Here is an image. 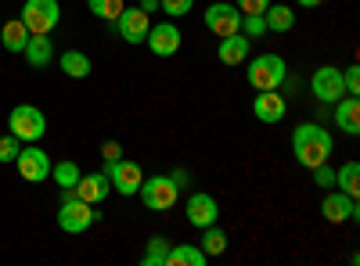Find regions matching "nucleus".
Wrapping results in <instances>:
<instances>
[{"label":"nucleus","instance_id":"obj_1","mask_svg":"<svg viewBox=\"0 0 360 266\" xmlns=\"http://www.w3.org/2000/svg\"><path fill=\"white\" fill-rule=\"evenodd\" d=\"M332 147H335V137L328 133L324 126H317V123H303V126H295V133H292V155H295L299 166H307V169L328 162Z\"/></svg>","mask_w":360,"mask_h":266},{"label":"nucleus","instance_id":"obj_2","mask_svg":"<svg viewBox=\"0 0 360 266\" xmlns=\"http://www.w3.org/2000/svg\"><path fill=\"white\" fill-rule=\"evenodd\" d=\"M285 76H288V65H285L281 54H259V58H252V65L245 72L252 91H278V86L285 83Z\"/></svg>","mask_w":360,"mask_h":266},{"label":"nucleus","instance_id":"obj_3","mask_svg":"<svg viewBox=\"0 0 360 266\" xmlns=\"http://www.w3.org/2000/svg\"><path fill=\"white\" fill-rule=\"evenodd\" d=\"M58 22H62L58 0H25L22 4V25L29 29V36H51Z\"/></svg>","mask_w":360,"mask_h":266},{"label":"nucleus","instance_id":"obj_4","mask_svg":"<svg viewBox=\"0 0 360 266\" xmlns=\"http://www.w3.org/2000/svg\"><path fill=\"white\" fill-rule=\"evenodd\" d=\"M8 126L22 144H37L44 137V130H47V119H44V112L37 105H15L11 115H8Z\"/></svg>","mask_w":360,"mask_h":266},{"label":"nucleus","instance_id":"obj_5","mask_svg":"<svg viewBox=\"0 0 360 266\" xmlns=\"http://www.w3.org/2000/svg\"><path fill=\"white\" fill-rule=\"evenodd\" d=\"M94 220H98L94 205L83 201V198H76L72 191H65V201H62V209H58V227H62L65 234H83Z\"/></svg>","mask_w":360,"mask_h":266},{"label":"nucleus","instance_id":"obj_6","mask_svg":"<svg viewBox=\"0 0 360 266\" xmlns=\"http://www.w3.org/2000/svg\"><path fill=\"white\" fill-rule=\"evenodd\" d=\"M137 194H141V201L148 205V209H155V213H169L173 205H176L180 187L169 180V176H144Z\"/></svg>","mask_w":360,"mask_h":266},{"label":"nucleus","instance_id":"obj_7","mask_svg":"<svg viewBox=\"0 0 360 266\" xmlns=\"http://www.w3.org/2000/svg\"><path fill=\"white\" fill-rule=\"evenodd\" d=\"M108 169H105V176L112 180V191H119L123 198H134L137 191H141V180H144V173H141V166L137 162H130V159H115V162H105Z\"/></svg>","mask_w":360,"mask_h":266},{"label":"nucleus","instance_id":"obj_8","mask_svg":"<svg viewBox=\"0 0 360 266\" xmlns=\"http://www.w3.org/2000/svg\"><path fill=\"white\" fill-rule=\"evenodd\" d=\"M310 91H314V98H317V101H324V105H335V101L346 94L342 69H335V65H321V69L310 76Z\"/></svg>","mask_w":360,"mask_h":266},{"label":"nucleus","instance_id":"obj_9","mask_svg":"<svg viewBox=\"0 0 360 266\" xmlns=\"http://www.w3.org/2000/svg\"><path fill=\"white\" fill-rule=\"evenodd\" d=\"M15 166L22 173V180H29V184H44L51 176V155L44 147H22L15 155Z\"/></svg>","mask_w":360,"mask_h":266},{"label":"nucleus","instance_id":"obj_10","mask_svg":"<svg viewBox=\"0 0 360 266\" xmlns=\"http://www.w3.org/2000/svg\"><path fill=\"white\" fill-rule=\"evenodd\" d=\"M238 25H242V11L227 4V0H217V4L205 8V29L213 36H231V33H238Z\"/></svg>","mask_w":360,"mask_h":266},{"label":"nucleus","instance_id":"obj_11","mask_svg":"<svg viewBox=\"0 0 360 266\" xmlns=\"http://www.w3.org/2000/svg\"><path fill=\"white\" fill-rule=\"evenodd\" d=\"M321 213L328 223H356L360 209H356V198L342 194V191H328V198L321 201Z\"/></svg>","mask_w":360,"mask_h":266},{"label":"nucleus","instance_id":"obj_12","mask_svg":"<svg viewBox=\"0 0 360 266\" xmlns=\"http://www.w3.org/2000/svg\"><path fill=\"white\" fill-rule=\"evenodd\" d=\"M115 29L127 44H144L148 29H152V15L141 11V8H123V15L115 18Z\"/></svg>","mask_w":360,"mask_h":266},{"label":"nucleus","instance_id":"obj_13","mask_svg":"<svg viewBox=\"0 0 360 266\" xmlns=\"http://www.w3.org/2000/svg\"><path fill=\"white\" fill-rule=\"evenodd\" d=\"M144 44L152 47V54H159V58H173L180 51V29H176V22L152 25V29H148V36H144Z\"/></svg>","mask_w":360,"mask_h":266},{"label":"nucleus","instance_id":"obj_14","mask_svg":"<svg viewBox=\"0 0 360 266\" xmlns=\"http://www.w3.org/2000/svg\"><path fill=\"white\" fill-rule=\"evenodd\" d=\"M217 216H220V205H217V198L213 194H205V191H195L191 198H188V223L191 227H209V223H217Z\"/></svg>","mask_w":360,"mask_h":266},{"label":"nucleus","instance_id":"obj_15","mask_svg":"<svg viewBox=\"0 0 360 266\" xmlns=\"http://www.w3.org/2000/svg\"><path fill=\"white\" fill-rule=\"evenodd\" d=\"M285 112H288V105H285V98L278 94V91H259V98L252 101V115L259 123H281L285 119Z\"/></svg>","mask_w":360,"mask_h":266},{"label":"nucleus","instance_id":"obj_16","mask_svg":"<svg viewBox=\"0 0 360 266\" xmlns=\"http://www.w3.org/2000/svg\"><path fill=\"white\" fill-rule=\"evenodd\" d=\"M108 191H112V180H108L105 173H86V176H79V184L72 187V194H76V198H83V201H90V205L105 201V198H108Z\"/></svg>","mask_w":360,"mask_h":266},{"label":"nucleus","instance_id":"obj_17","mask_svg":"<svg viewBox=\"0 0 360 266\" xmlns=\"http://www.w3.org/2000/svg\"><path fill=\"white\" fill-rule=\"evenodd\" d=\"M335 126H339L342 133H349V137L360 133V101H356L353 94H342V98L335 101Z\"/></svg>","mask_w":360,"mask_h":266},{"label":"nucleus","instance_id":"obj_18","mask_svg":"<svg viewBox=\"0 0 360 266\" xmlns=\"http://www.w3.org/2000/svg\"><path fill=\"white\" fill-rule=\"evenodd\" d=\"M217 58H220L224 65H242L245 58H249V36H242V33H231V36H220Z\"/></svg>","mask_w":360,"mask_h":266},{"label":"nucleus","instance_id":"obj_19","mask_svg":"<svg viewBox=\"0 0 360 266\" xmlns=\"http://www.w3.org/2000/svg\"><path fill=\"white\" fill-rule=\"evenodd\" d=\"M22 54H25V62L33 65V69H47L51 58H54V44H51L47 36H29Z\"/></svg>","mask_w":360,"mask_h":266},{"label":"nucleus","instance_id":"obj_20","mask_svg":"<svg viewBox=\"0 0 360 266\" xmlns=\"http://www.w3.org/2000/svg\"><path fill=\"white\" fill-rule=\"evenodd\" d=\"M209 255L198 248V245H169V255H166V266H205Z\"/></svg>","mask_w":360,"mask_h":266},{"label":"nucleus","instance_id":"obj_21","mask_svg":"<svg viewBox=\"0 0 360 266\" xmlns=\"http://www.w3.org/2000/svg\"><path fill=\"white\" fill-rule=\"evenodd\" d=\"M25 40H29V29L22 25V18L4 22V29H0V44H4V51L22 54V51H25Z\"/></svg>","mask_w":360,"mask_h":266},{"label":"nucleus","instance_id":"obj_22","mask_svg":"<svg viewBox=\"0 0 360 266\" xmlns=\"http://www.w3.org/2000/svg\"><path fill=\"white\" fill-rule=\"evenodd\" d=\"M263 22H266L270 33H288V29L295 25V11H292L288 4H270V8L263 11Z\"/></svg>","mask_w":360,"mask_h":266},{"label":"nucleus","instance_id":"obj_23","mask_svg":"<svg viewBox=\"0 0 360 266\" xmlns=\"http://www.w3.org/2000/svg\"><path fill=\"white\" fill-rule=\"evenodd\" d=\"M335 184H339V191L349 194V198L360 194V162H356V159H349V162H342V166L335 169Z\"/></svg>","mask_w":360,"mask_h":266},{"label":"nucleus","instance_id":"obj_24","mask_svg":"<svg viewBox=\"0 0 360 266\" xmlns=\"http://www.w3.org/2000/svg\"><path fill=\"white\" fill-rule=\"evenodd\" d=\"M58 65H62V72L72 76V79H86L90 76V58L83 51H65L62 58H58Z\"/></svg>","mask_w":360,"mask_h":266},{"label":"nucleus","instance_id":"obj_25","mask_svg":"<svg viewBox=\"0 0 360 266\" xmlns=\"http://www.w3.org/2000/svg\"><path fill=\"white\" fill-rule=\"evenodd\" d=\"M202 230H205V234H202V245H198V248H202L209 259L224 255V252H227V234H224L217 223H209V227H202Z\"/></svg>","mask_w":360,"mask_h":266},{"label":"nucleus","instance_id":"obj_26","mask_svg":"<svg viewBox=\"0 0 360 266\" xmlns=\"http://www.w3.org/2000/svg\"><path fill=\"white\" fill-rule=\"evenodd\" d=\"M166 255H169V238L155 234V238H148V248H144L141 262L144 266H166Z\"/></svg>","mask_w":360,"mask_h":266},{"label":"nucleus","instance_id":"obj_27","mask_svg":"<svg viewBox=\"0 0 360 266\" xmlns=\"http://www.w3.org/2000/svg\"><path fill=\"white\" fill-rule=\"evenodd\" d=\"M51 176H54V184L62 187V191H72L76 184H79V166L76 162H58V166H51Z\"/></svg>","mask_w":360,"mask_h":266},{"label":"nucleus","instance_id":"obj_28","mask_svg":"<svg viewBox=\"0 0 360 266\" xmlns=\"http://www.w3.org/2000/svg\"><path fill=\"white\" fill-rule=\"evenodd\" d=\"M86 4H90V11H94L98 18H105V22H115L119 15H123V0H86Z\"/></svg>","mask_w":360,"mask_h":266},{"label":"nucleus","instance_id":"obj_29","mask_svg":"<svg viewBox=\"0 0 360 266\" xmlns=\"http://www.w3.org/2000/svg\"><path fill=\"white\" fill-rule=\"evenodd\" d=\"M238 33L249 36V40L263 36V33H266V22H263V15H242V25H238Z\"/></svg>","mask_w":360,"mask_h":266},{"label":"nucleus","instance_id":"obj_30","mask_svg":"<svg viewBox=\"0 0 360 266\" xmlns=\"http://www.w3.org/2000/svg\"><path fill=\"white\" fill-rule=\"evenodd\" d=\"M310 173H314V184H317V187H324V191H332V187H335V169L328 166V162L314 166Z\"/></svg>","mask_w":360,"mask_h":266},{"label":"nucleus","instance_id":"obj_31","mask_svg":"<svg viewBox=\"0 0 360 266\" xmlns=\"http://www.w3.org/2000/svg\"><path fill=\"white\" fill-rule=\"evenodd\" d=\"M22 152V140L15 137V133H8V137H0V162H15V155Z\"/></svg>","mask_w":360,"mask_h":266},{"label":"nucleus","instance_id":"obj_32","mask_svg":"<svg viewBox=\"0 0 360 266\" xmlns=\"http://www.w3.org/2000/svg\"><path fill=\"white\" fill-rule=\"evenodd\" d=\"M159 8L169 15V18H180V15H188L195 8V0H159Z\"/></svg>","mask_w":360,"mask_h":266},{"label":"nucleus","instance_id":"obj_33","mask_svg":"<svg viewBox=\"0 0 360 266\" xmlns=\"http://www.w3.org/2000/svg\"><path fill=\"white\" fill-rule=\"evenodd\" d=\"M234 8L242 15H263L270 8V0H234Z\"/></svg>","mask_w":360,"mask_h":266},{"label":"nucleus","instance_id":"obj_34","mask_svg":"<svg viewBox=\"0 0 360 266\" xmlns=\"http://www.w3.org/2000/svg\"><path fill=\"white\" fill-rule=\"evenodd\" d=\"M342 83H346V94H360V65H349L346 72H342Z\"/></svg>","mask_w":360,"mask_h":266},{"label":"nucleus","instance_id":"obj_35","mask_svg":"<svg viewBox=\"0 0 360 266\" xmlns=\"http://www.w3.org/2000/svg\"><path fill=\"white\" fill-rule=\"evenodd\" d=\"M101 159H105V162L123 159V147H119V140H105V144H101Z\"/></svg>","mask_w":360,"mask_h":266},{"label":"nucleus","instance_id":"obj_36","mask_svg":"<svg viewBox=\"0 0 360 266\" xmlns=\"http://www.w3.org/2000/svg\"><path fill=\"white\" fill-rule=\"evenodd\" d=\"M169 180H173L176 187H184V184H188V173H184V169H173V173H169Z\"/></svg>","mask_w":360,"mask_h":266},{"label":"nucleus","instance_id":"obj_37","mask_svg":"<svg viewBox=\"0 0 360 266\" xmlns=\"http://www.w3.org/2000/svg\"><path fill=\"white\" fill-rule=\"evenodd\" d=\"M137 8H141V11H148V15H152V11L159 8V0H137Z\"/></svg>","mask_w":360,"mask_h":266},{"label":"nucleus","instance_id":"obj_38","mask_svg":"<svg viewBox=\"0 0 360 266\" xmlns=\"http://www.w3.org/2000/svg\"><path fill=\"white\" fill-rule=\"evenodd\" d=\"M295 4H299V8H317L321 0H295Z\"/></svg>","mask_w":360,"mask_h":266}]
</instances>
